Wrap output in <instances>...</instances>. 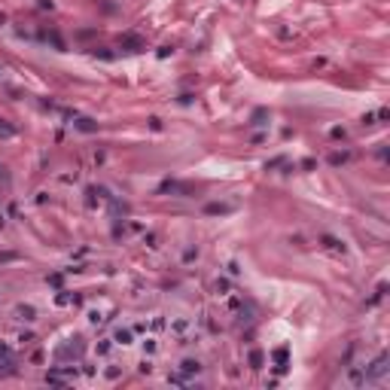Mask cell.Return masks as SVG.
<instances>
[{
    "label": "cell",
    "instance_id": "obj_20",
    "mask_svg": "<svg viewBox=\"0 0 390 390\" xmlns=\"http://www.w3.org/2000/svg\"><path fill=\"white\" fill-rule=\"evenodd\" d=\"M4 22H7V16H4V13H0V25H4Z\"/></svg>",
    "mask_w": 390,
    "mask_h": 390
},
{
    "label": "cell",
    "instance_id": "obj_4",
    "mask_svg": "<svg viewBox=\"0 0 390 390\" xmlns=\"http://www.w3.org/2000/svg\"><path fill=\"white\" fill-rule=\"evenodd\" d=\"M73 128H76V131H83V134H92V131H98V122H95V119H89V116H80V119L73 122Z\"/></svg>",
    "mask_w": 390,
    "mask_h": 390
},
{
    "label": "cell",
    "instance_id": "obj_19",
    "mask_svg": "<svg viewBox=\"0 0 390 390\" xmlns=\"http://www.w3.org/2000/svg\"><path fill=\"white\" fill-rule=\"evenodd\" d=\"M0 177H4V180H7V168H4V165H0Z\"/></svg>",
    "mask_w": 390,
    "mask_h": 390
},
{
    "label": "cell",
    "instance_id": "obj_15",
    "mask_svg": "<svg viewBox=\"0 0 390 390\" xmlns=\"http://www.w3.org/2000/svg\"><path fill=\"white\" fill-rule=\"evenodd\" d=\"M265 116H268L265 110H256V113H253V122H250V125H265Z\"/></svg>",
    "mask_w": 390,
    "mask_h": 390
},
{
    "label": "cell",
    "instance_id": "obj_11",
    "mask_svg": "<svg viewBox=\"0 0 390 390\" xmlns=\"http://www.w3.org/2000/svg\"><path fill=\"white\" fill-rule=\"evenodd\" d=\"M262 363H265L262 351H250V366H253V369H262Z\"/></svg>",
    "mask_w": 390,
    "mask_h": 390
},
{
    "label": "cell",
    "instance_id": "obj_10",
    "mask_svg": "<svg viewBox=\"0 0 390 390\" xmlns=\"http://www.w3.org/2000/svg\"><path fill=\"white\" fill-rule=\"evenodd\" d=\"M274 360H277V372H284L287 369V348H277L274 351Z\"/></svg>",
    "mask_w": 390,
    "mask_h": 390
},
{
    "label": "cell",
    "instance_id": "obj_1",
    "mask_svg": "<svg viewBox=\"0 0 390 390\" xmlns=\"http://www.w3.org/2000/svg\"><path fill=\"white\" fill-rule=\"evenodd\" d=\"M384 372H387V354H378V357H375V363H372L363 375H366V381H372V378H381Z\"/></svg>",
    "mask_w": 390,
    "mask_h": 390
},
{
    "label": "cell",
    "instance_id": "obj_3",
    "mask_svg": "<svg viewBox=\"0 0 390 390\" xmlns=\"http://www.w3.org/2000/svg\"><path fill=\"white\" fill-rule=\"evenodd\" d=\"M83 354V345H80V339H73L70 345H64V348H58V360H64V357H80Z\"/></svg>",
    "mask_w": 390,
    "mask_h": 390
},
{
    "label": "cell",
    "instance_id": "obj_6",
    "mask_svg": "<svg viewBox=\"0 0 390 390\" xmlns=\"http://www.w3.org/2000/svg\"><path fill=\"white\" fill-rule=\"evenodd\" d=\"M204 213H210V216H216V213H232V207H229V204H216V201H213V204H207V207H204Z\"/></svg>",
    "mask_w": 390,
    "mask_h": 390
},
{
    "label": "cell",
    "instance_id": "obj_12",
    "mask_svg": "<svg viewBox=\"0 0 390 390\" xmlns=\"http://www.w3.org/2000/svg\"><path fill=\"white\" fill-rule=\"evenodd\" d=\"M46 40H52V46H55L58 52H64V40H61V37H58L55 31H49V34H46Z\"/></svg>",
    "mask_w": 390,
    "mask_h": 390
},
{
    "label": "cell",
    "instance_id": "obj_18",
    "mask_svg": "<svg viewBox=\"0 0 390 390\" xmlns=\"http://www.w3.org/2000/svg\"><path fill=\"white\" fill-rule=\"evenodd\" d=\"M171 52H174V49H171V46H162V49H159V58H168V55H171Z\"/></svg>",
    "mask_w": 390,
    "mask_h": 390
},
{
    "label": "cell",
    "instance_id": "obj_7",
    "mask_svg": "<svg viewBox=\"0 0 390 390\" xmlns=\"http://www.w3.org/2000/svg\"><path fill=\"white\" fill-rule=\"evenodd\" d=\"M323 244H326L332 253H345V244H342L339 238H332V235H326V238H323Z\"/></svg>",
    "mask_w": 390,
    "mask_h": 390
},
{
    "label": "cell",
    "instance_id": "obj_17",
    "mask_svg": "<svg viewBox=\"0 0 390 390\" xmlns=\"http://www.w3.org/2000/svg\"><path fill=\"white\" fill-rule=\"evenodd\" d=\"M4 357H10V345H7V342H0V360H4Z\"/></svg>",
    "mask_w": 390,
    "mask_h": 390
},
{
    "label": "cell",
    "instance_id": "obj_2",
    "mask_svg": "<svg viewBox=\"0 0 390 390\" xmlns=\"http://www.w3.org/2000/svg\"><path fill=\"white\" fill-rule=\"evenodd\" d=\"M119 46H122V52H143V49H146V43H143L137 34H125V37L119 40Z\"/></svg>",
    "mask_w": 390,
    "mask_h": 390
},
{
    "label": "cell",
    "instance_id": "obj_21",
    "mask_svg": "<svg viewBox=\"0 0 390 390\" xmlns=\"http://www.w3.org/2000/svg\"><path fill=\"white\" fill-rule=\"evenodd\" d=\"M0 73H4V67H0Z\"/></svg>",
    "mask_w": 390,
    "mask_h": 390
},
{
    "label": "cell",
    "instance_id": "obj_13",
    "mask_svg": "<svg viewBox=\"0 0 390 390\" xmlns=\"http://www.w3.org/2000/svg\"><path fill=\"white\" fill-rule=\"evenodd\" d=\"M116 342L119 345H131V329H116Z\"/></svg>",
    "mask_w": 390,
    "mask_h": 390
},
{
    "label": "cell",
    "instance_id": "obj_5",
    "mask_svg": "<svg viewBox=\"0 0 390 390\" xmlns=\"http://www.w3.org/2000/svg\"><path fill=\"white\" fill-rule=\"evenodd\" d=\"M198 372H201V363H198V360H183V363H180V375H183V378H192V375H198Z\"/></svg>",
    "mask_w": 390,
    "mask_h": 390
},
{
    "label": "cell",
    "instance_id": "obj_14",
    "mask_svg": "<svg viewBox=\"0 0 390 390\" xmlns=\"http://www.w3.org/2000/svg\"><path fill=\"white\" fill-rule=\"evenodd\" d=\"M0 134H4V137H16V128H13V125H7L4 119H0Z\"/></svg>",
    "mask_w": 390,
    "mask_h": 390
},
{
    "label": "cell",
    "instance_id": "obj_9",
    "mask_svg": "<svg viewBox=\"0 0 390 390\" xmlns=\"http://www.w3.org/2000/svg\"><path fill=\"white\" fill-rule=\"evenodd\" d=\"M348 159H351L348 152H332V155H329V165H332V168H339V165H345Z\"/></svg>",
    "mask_w": 390,
    "mask_h": 390
},
{
    "label": "cell",
    "instance_id": "obj_16",
    "mask_svg": "<svg viewBox=\"0 0 390 390\" xmlns=\"http://www.w3.org/2000/svg\"><path fill=\"white\" fill-rule=\"evenodd\" d=\"M98 354H101V357L110 354V342H101V345H98Z\"/></svg>",
    "mask_w": 390,
    "mask_h": 390
},
{
    "label": "cell",
    "instance_id": "obj_8",
    "mask_svg": "<svg viewBox=\"0 0 390 390\" xmlns=\"http://www.w3.org/2000/svg\"><path fill=\"white\" fill-rule=\"evenodd\" d=\"M16 314H19L22 320H34V314H37V311H34L31 305H19V308H16Z\"/></svg>",
    "mask_w": 390,
    "mask_h": 390
}]
</instances>
